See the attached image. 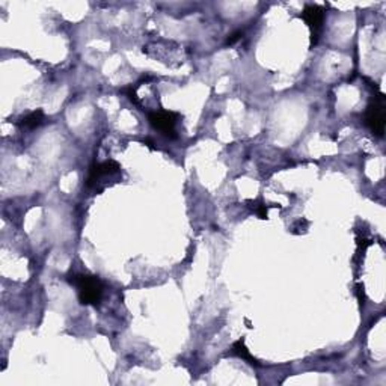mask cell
Segmentation results:
<instances>
[{
    "mask_svg": "<svg viewBox=\"0 0 386 386\" xmlns=\"http://www.w3.org/2000/svg\"><path fill=\"white\" fill-rule=\"evenodd\" d=\"M68 282L77 289L79 300L82 305H94L102 302L104 284L100 278L88 273H74L68 278Z\"/></svg>",
    "mask_w": 386,
    "mask_h": 386,
    "instance_id": "6da1fadb",
    "label": "cell"
},
{
    "mask_svg": "<svg viewBox=\"0 0 386 386\" xmlns=\"http://www.w3.org/2000/svg\"><path fill=\"white\" fill-rule=\"evenodd\" d=\"M120 174H121V166L118 161L115 160H106V161H102V163H93L91 168H89L86 186L89 188H95L97 192H102L100 184L103 183V179L113 178Z\"/></svg>",
    "mask_w": 386,
    "mask_h": 386,
    "instance_id": "7a4b0ae2",
    "label": "cell"
},
{
    "mask_svg": "<svg viewBox=\"0 0 386 386\" xmlns=\"http://www.w3.org/2000/svg\"><path fill=\"white\" fill-rule=\"evenodd\" d=\"M364 122L377 136H383L385 133V97L380 94L377 98L368 104Z\"/></svg>",
    "mask_w": 386,
    "mask_h": 386,
    "instance_id": "3957f363",
    "label": "cell"
},
{
    "mask_svg": "<svg viewBox=\"0 0 386 386\" xmlns=\"http://www.w3.org/2000/svg\"><path fill=\"white\" fill-rule=\"evenodd\" d=\"M179 118L177 112H169V111H156L148 113V121L152 129L159 130L161 134H165L166 138L175 139V125Z\"/></svg>",
    "mask_w": 386,
    "mask_h": 386,
    "instance_id": "277c9868",
    "label": "cell"
},
{
    "mask_svg": "<svg viewBox=\"0 0 386 386\" xmlns=\"http://www.w3.org/2000/svg\"><path fill=\"white\" fill-rule=\"evenodd\" d=\"M300 17L311 31L312 44H317L323 29V23H325V10L319 5H305Z\"/></svg>",
    "mask_w": 386,
    "mask_h": 386,
    "instance_id": "5b68a950",
    "label": "cell"
},
{
    "mask_svg": "<svg viewBox=\"0 0 386 386\" xmlns=\"http://www.w3.org/2000/svg\"><path fill=\"white\" fill-rule=\"evenodd\" d=\"M44 120H46V115H44V112L41 109H38L35 112H31L29 115L23 116V118L17 122V125H19L20 129L33 130V129L40 127V125L44 122Z\"/></svg>",
    "mask_w": 386,
    "mask_h": 386,
    "instance_id": "8992f818",
    "label": "cell"
},
{
    "mask_svg": "<svg viewBox=\"0 0 386 386\" xmlns=\"http://www.w3.org/2000/svg\"><path fill=\"white\" fill-rule=\"evenodd\" d=\"M231 355H232V356H237V357H241V359H245V361H248L250 365H255V367L259 365V362L257 361V359H255L252 355H250V352L248 350V347L245 346V341H243V339H239L237 343L232 344Z\"/></svg>",
    "mask_w": 386,
    "mask_h": 386,
    "instance_id": "52a82bcc",
    "label": "cell"
},
{
    "mask_svg": "<svg viewBox=\"0 0 386 386\" xmlns=\"http://www.w3.org/2000/svg\"><path fill=\"white\" fill-rule=\"evenodd\" d=\"M241 37H243V33H241V32H236L234 35H231V38H228L227 42H228V44H234V42L239 41Z\"/></svg>",
    "mask_w": 386,
    "mask_h": 386,
    "instance_id": "ba28073f",
    "label": "cell"
}]
</instances>
